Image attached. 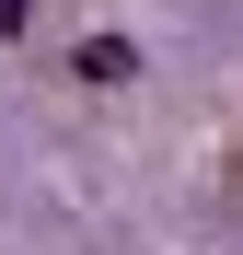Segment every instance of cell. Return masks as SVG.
Wrapping results in <instances>:
<instances>
[{
  "label": "cell",
  "instance_id": "1",
  "mask_svg": "<svg viewBox=\"0 0 243 255\" xmlns=\"http://www.w3.org/2000/svg\"><path fill=\"white\" fill-rule=\"evenodd\" d=\"M70 70H81V81H128L139 58H128V35H81V58H70Z\"/></svg>",
  "mask_w": 243,
  "mask_h": 255
},
{
  "label": "cell",
  "instance_id": "2",
  "mask_svg": "<svg viewBox=\"0 0 243 255\" xmlns=\"http://www.w3.org/2000/svg\"><path fill=\"white\" fill-rule=\"evenodd\" d=\"M23 23H35V0H0V35H23Z\"/></svg>",
  "mask_w": 243,
  "mask_h": 255
}]
</instances>
